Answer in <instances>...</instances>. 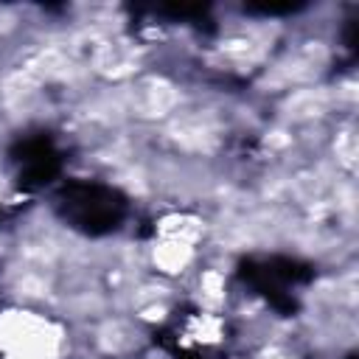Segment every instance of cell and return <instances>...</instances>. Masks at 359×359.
Returning a JSON list of instances; mask_svg holds the SVG:
<instances>
[{
	"label": "cell",
	"mask_w": 359,
	"mask_h": 359,
	"mask_svg": "<svg viewBox=\"0 0 359 359\" xmlns=\"http://www.w3.org/2000/svg\"><path fill=\"white\" fill-rule=\"evenodd\" d=\"M3 337L0 345L8 351L11 359H56L59 337L50 323L28 317V314H14L3 320Z\"/></svg>",
	"instance_id": "obj_1"
},
{
	"label": "cell",
	"mask_w": 359,
	"mask_h": 359,
	"mask_svg": "<svg viewBox=\"0 0 359 359\" xmlns=\"http://www.w3.org/2000/svg\"><path fill=\"white\" fill-rule=\"evenodd\" d=\"M154 261L165 272H177V269H182L191 261V244L180 241V238H163L154 247Z\"/></svg>",
	"instance_id": "obj_2"
}]
</instances>
